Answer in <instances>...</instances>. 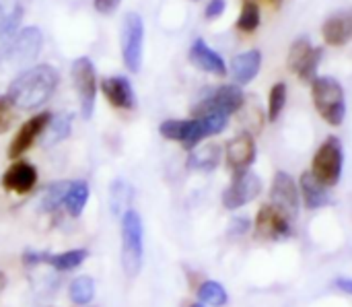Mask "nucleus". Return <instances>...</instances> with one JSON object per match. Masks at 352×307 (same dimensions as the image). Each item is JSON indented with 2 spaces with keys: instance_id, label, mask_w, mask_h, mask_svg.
<instances>
[{
  "instance_id": "21",
  "label": "nucleus",
  "mask_w": 352,
  "mask_h": 307,
  "mask_svg": "<svg viewBox=\"0 0 352 307\" xmlns=\"http://www.w3.org/2000/svg\"><path fill=\"white\" fill-rule=\"evenodd\" d=\"M221 157H223V147L221 145H217V142L198 145L194 151H190L188 167L194 169V171L210 173L221 165Z\"/></svg>"
},
{
  "instance_id": "5",
  "label": "nucleus",
  "mask_w": 352,
  "mask_h": 307,
  "mask_svg": "<svg viewBox=\"0 0 352 307\" xmlns=\"http://www.w3.org/2000/svg\"><path fill=\"white\" fill-rule=\"evenodd\" d=\"M344 149L338 136H328L316 151L311 161V173L328 188H334L342 180Z\"/></svg>"
},
{
  "instance_id": "19",
  "label": "nucleus",
  "mask_w": 352,
  "mask_h": 307,
  "mask_svg": "<svg viewBox=\"0 0 352 307\" xmlns=\"http://www.w3.org/2000/svg\"><path fill=\"white\" fill-rule=\"evenodd\" d=\"M299 192H301V200L305 204L307 211H318L324 209L332 202V194L330 188L324 186L311 171H303L299 178Z\"/></svg>"
},
{
  "instance_id": "24",
  "label": "nucleus",
  "mask_w": 352,
  "mask_h": 307,
  "mask_svg": "<svg viewBox=\"0 0 352 307\" xmlns=\"http://www.w3.org/2000/svg\"><path fill=\"white\" fill-rule=\"evenodd\" d=\"M72 130V116L70 114H58L52 116L45 132L41 134V145L43 147H54L58 142H62Z\"/></svg>"
},
{
  "instance_id": "7",
  "label": "nucleus",
  "mask_w": 352,
  "mask_h": 307,
  "mask_svg": "<svg viewBox=\"0 0 352 307\" xmlns=\"http://www.w3.org/2000/svg\"><path fill=\"white\" fill-rule=\"evenodd\" d=\"M262 190H264L262 178L252 169L233 171V178L223 192V207L227 211H239L245 204L254 202L262 194Z\"/></svg>"
},
{
  "instance_id": "15",
  "label": "nucleus",
  "mask_w": 352,
  "mask_h": 307,
  "mask_svg": "<svg viewBox=\"0 0 352 307\" xmlns=\"http://www.w3.org/2000/svg\"><path fill=\"white\" fill-rule=\"evenodd\" d=\"M37 169L29 161H14L2 173V188L14 194H29L37 184Z\"/></svg>"
},
{
  "instance_id": "35",
  "label": "nucleus",
  "mask_w": 352,
  "mask_h": 307,
  "mask_svg": "<svg viewBox=\"0 0 352 307\" xmlns=\"http://www.w3.org/2000/svg\"><path fill=\"white\" fill-rule=\"evenodd\" d=\"M252 229V221L248 219V217H235V219H231V223H229V235L231 237H241V235H245L248 231Z\"/></svg>"
},
{
  "instance_id": "33",
  "label": "nucleus",
  "mask_w": 352,
  "mask_h": 307,
  "mask_svg": "<svg viewBox=\"0 0 352 307\" xmlns=\"http://www.w3.org/2000/svg\"><path fill=\"white\" fill-rule=\"evenodd\" d=\"M130 196H132V190L122 182V180H118L113 186H111V211L116 213V215H124L128 209V202H130Z\"/></svg>"
},
{
  "instance_id": "32",
  "label": "nucleus",
  "mask_w": 352,
  "mask_h": 307,
  "mask_svg": "<svg viewBox=\"0 0 352 307\" xmlns=\"http://www.w3.org/2000/svg\"><path fill=\"white\" fill-rule=\"evenodd\" d=\"M322 56H324V50L322 47H314L311 54L305 58V62L299 66V70L295 72L303 83H314L318 78V66L322 62Z\"/></svg>"
},
{
  "instance_id": "18",
  "label": "nucleus",
  "mask_w": 352,
  "mask_h": 307,
  "mask_svg": "<svg viewBox=\"0 0 352 307\" xmlns=\"http://www.w3.org/2000/svg\"><path fill=\"white\" fill-rule=\"evenodd\" d=\"M322 35L328 45H346L352 41V8L330 14L322 25Z\"/></svg>"
},
{
  "instance_id": "23",
  "label": "nucleus",
  "mask_w": 352,
  "mask_h": 307,
  "mask_svg": "<svg viewBox=\"0 0 352 307\" xmlns=\"http://www.w3.org/2000/svg\"><path fill=\"white\" fill-rule=\"evenodd\" d=\"M196 297L200 304L208 307H227L229 306V293L225 289L223 283L208 279L204 283H200V287L196 289Z\"/></svg>"
},
{
  "instance_id": "27",
  "label": "nucleus",
  "mask_w": 352,
  "mask_h": 307,
  "mask_svg": "<svg viewBox=\"0 0 352 307\" xmlns=\"http://www.w3.org/2000/svg\"><path fill=\"white\" fill-rule=\"evenodd\" d=\"M68 297L74 306H89L95 299V281L87 275L72 279L68 285Z\"/></svg>"
},
{
  "instance_id": "6",
  "label": "nucleus",
  "mask_w": 352,
  "mask_h": 307,
  "mask_svg": "<svg viewBox=\"0 0 352 307\" xmlns=\"http://www.w3.org/2000/svg\"><path fill=\"white\" fill-rule=\"evenodd\" d=\"M245 105V93L241 91L239 85H223L219 89H214L210 95H206L204 99H200L194 109L192 116L200 118L206 114H225V116H233L239 114L241 107Z\"/></svg>"
},
{
  "instance_id": "26",
  "label": "nucleus",
  "mask_w": 352,
  "mask_h": 307,
  "mask_svg": "<svg viewBox=\"0 0 352 307\" xmlns=\"http://www.w3.org/2000/svg\"><path fill=\"white\" fill-rule=\"evenodd\" d=\"M87 256H89L87 250H68V252H62V254H47L45 264H50L58 273H68V271L78 268L87 260Z\"/></svg>"
},
{
  "instance_id": "28",
  "label": "nucleus",
  "mask_w": 352,
  "mask_h": 307,
  "mask_svg": "<svg viewBox=\"0 0 352 307\" xmlns=\"http://www.w3.org/2000/svg\"><path fill=\"white\" fill-rule=\"evenodd\" d=\"M260 21H262V14H260V6L256 0H243L241 4V12L237 17V29L241 33H254L258 27H260Z\"/></svg>"
},
{
  "instance_id": "30",
  "label": "nucleus",
  "mask_w": 352,
  "mask_h": 307,
  "mask_svg": "<svg viewBox=\"0 0 352 307\" xmlns=\"http://www.w3.org/2000/svg\"><path fill=\"white\" fill-rule=\"evenodd\" d=\"M70 182H54L50 184L41 194V209L43 211H56L58 207H64V198L68 194Z\"/></svg>"
},
{
  "instance_id": "16",
  "label": "nucleus",
  "mask_w": 352,
  "mask_h": 307,
  "mask_svg": "<svg viewBox=\"0 0 352 307\" xmlns=\"http://www.w3.org/2000/svg\"><path fill=\"white\" fill-rule=\"evenodd\" d=\"M190 62L198 68V70H204L208 74H214V76H227L229 68L223 60L221 54H217L204 39H196L190 47V54H188Z\"/></svg>"
},
{
  "instance_id": "9",
  "label": "nucleus",
  "mask_w": 352,
  "mask_h": 307,
  "mask_svg": "<svg viewBox=\"0 0 352 307\" xmlns=\"http://www.w3.org/2000/svg\"><path fill=\"white\" fill-rule=\"evenodd\" d=\"M72 83L78 95V103H80V114L82 118H91L93 109H95V101H97V74H95V66L89 58H76L72 62Z\"/></svg>"
},
{
  "instance_id": "10",
  "label": "nucleus",
  "mask_w": 352,
  "mask_h": 307,
  "mask_svg": "<svg viewBox=\"0 0 352 307\" xmlns=\"http://www.w3.org/2000/svg\"><path fill=\"white\" fill-rule=\"evenodd\" d=\"M270 204L287 219L295 221L301 211V192L295 178L287 171H276L270 186Z\"/></svg>"
},
{
  "instance_id": "25",
  "label": "nucleus",
  "mask_w": 352,
  "mask_h": 307,
  "mask_svg": "<svg viewBox=\"0 0 352 307\" xmlns=\"http://www.w3.org/2000/svg\"><path fill=\"white\" fill-rule=\"evenodd\" d=\"M87 202H89V184L82 182V180L70 182L68 194L64 198V209L68 211V215L70 217H80Z\"/></svg>"
},
{
  "instance_id": "3",
  "label": "nucleus",
  "mask_w": 352,
  "mask_h": 307,
  "mask_svg": "<svg viewBox=\"0 0 352 307\" xmlns=\"http://www.w3.org/2000/svg\"><path fill=\"white\" fill-rule=\"evenodd\" d=\"M144 262V227L142 217L128 209L122 215V266L124 273L134 279L140 275Z\"/></svg>"
},
{
  "instance_id": "17",
  "label": "nucleus",
  "mask_w": 352,
  "mask_h": 307,
  "mask_svg": "<svg viewBox=\"0 0 352 307\" xmlns=\"http://www.w3.org/2000/svg\"><path fill=\"white\" fill-rule=\"evenodd\" d=\"M101 91L107 99V103L116 109H134L136 95L132 89V83L126 76H107L101 81Z\"/></svg>"
},
{
  "instance_id": "2",
  "label": "nucleus",
  "mask_w": 352,
  "mask_h": 307,
  "mask_svg": "<svg viewBox=\"0 0 352 307\" xmlns=\"http://www.w3.org/2000/svg\"><path fill=\"white\" fill-rule=\"evenodd\" d=\"M311 99L316 112L330 126H342L346 118V95L340 81L334 76H318L311 83Z\"/></svg>"
},
{
  "instance_id": "34",
  "label": "nucleus",
  "mask_w": 352,
  "mask_h": 307,
  "mask_svg": "<svg viewBox=\"0 0 352 307\" xmlns=\"http://www.w3.org/2000/svg\"><path fill=\"white\" fill-rule=\"evenodd\" d=\"M14 124V103L8 95H0V134H6Z\"/></svg>"
},
{
  "instance_id": "12",
  "label": "nucleus",
  "mask_w": 352,
  "mask_h": 307,
  "mask_svg": "<svg viewBox=\"0 0 352 307\" xmlns=\"http://www.w3.org/2000/svg\"><path fill=\"white\" fill-rule=\"evenodd\" d=\"M254 231L266 242H285L293 235V221L268 202L260 207L254 221Z\"/></svg>"
},
{
  "instance_id": "22",
  "label": "nucleus",
  "mask_w": 352,
  "mask_h": 307,
  "mask_svg": "<svg viewBox=\"0 0 352 307\" xmlns=\"http://www.w3.org/2000/svg\"><path fill=\"white\" fill-rule=\"evenodd\" d=\"M23 4L21 0H0V41H8L21 27Z\"/></svg>"
},
{
  "instance_id": "4",
  "label": "nucleus",
  "mask_w": 352,
  "mask_h": 307,
  "mask_svg": "<svg viewBox=\"0 0 352 307\" xmlns=\"http://www.w3.org/2000/svg\"><path fill=\"white\" fill-rule=\"evenodd\" d=\"M41 45H43V33L39 27L19 29L8 41H4V47L0 52V62L12 68L29 66L39 56Z\"/></svg>"
},
{
  "instance_id": "20",
  "label": "nucleus",
  "mask_w": 352,
  "mask_h": 307,
  "mask_svg": "<svg viewBox=\"0 0 352 307\" xmlns=\"http://www.w3.org/2000/svg\"><path fill=\"white\" fill-rule=\"evenodd\" d=\"M260 68H262V52L260 50L241 52L231 60V74H233L235 85H239V87L252 83L258 76Z\"/></svg>"
},
{
  "instance_id": "14",
  "label": "nucleus",
  "mask_w": 352,
  "mask_h": 307,
  "mask_svg": "<svg viewBox=\"0 0 352 307\" xmlns=\"http://www.w3.org/2000/svg\"><path fill=\"white\" fill-rule=\"evenodd\" d=\"M258 155L256 138L250 132H239L225 145V161L231 171H245L254 165Z\"/></svg>"
},
{
  "instance_id": "39",
  "label": "nucleus",
  "mask_w": 352,
  "mask_h": 307,
  "mask_svg": "<svg viewBox=\"0 0 352 307\" xmlns=\"http://www.w3.org/2000/svg\"><path fill=\"white\" fill-rule=\"evenodd\" d=\"M6 285H8V279H6V275H4V273L0 271V293H2L4 289H6Z\"/></svg>"
},
{
  "instance_id": "36",
  "label": "nucleus",
  "mask_w": 352,
  "mask_h": 307,
  "mask_svg": "<svg viewBox=\"0 0 352 307\" xmlns=\"http://www.w3.org/2000/svg\"><path fill=\"white\" fill-rule=\"evenodd\" d=\"M227 8V0H206V6H204V17L208 21H214L219 19Z\"/></svg>"
},
{
  "instance_id": "8",
  "label": "nucleus",
  "mask_w": 352,
  "mask_h": 307,
  "mask_svg": "<svg viewBox=\"0 0 352 307\" xmlns=\"http://www.w3.org/2000/svg\"><path fill=\"white\" fill-rule=\"evenodd\" d=\"M142 47H144V23L140 14L128 12L122 23V58L130 72L140 70Z\"/></svg>"
},
{
  "instance_id": "37",
  "label": "nucleus",
  "mask_w": 352,
  "mask_h": 307,
  "mask_svg": "<svg viewBox=\"0 0 352 307\" xmlns=\"http://www.w3.org/2000/svg\"><path fill=\"white\" fill-rule=\"evenodd\" d=\"M120 2H122V0H93V6H95V10L101 12V14H111V12L118 10Z\"/></svg>"
},
{
  "instance_id": "1",
  "label": "nucleus",
  "mask_w": 352,
  "mask_h": 307,
  "mask_svg": "<svg viewBox=\"0 0 352 307\" xmlns=\"http://www.w3.org/2000/svg\"><path fill=\"white\" fill-rule=\"evenodd\" d=\"M60 72L52 64H35L23 70L8 87V97L14 107L31 112L50 101L54 91L58 89Z\"/></svg>"
},
{
  "instance_id": "13",
  "label": "nucleus",
  "mask_w": 352,
  "mask_h": 307,
  "mask_svg": "<svg viewBox=\"0 0 352 307\" xmlns=\"http://www.w3.org/2000/svg\"><path fill=\"white\" fill-rule=\"evenodd\" d=\"M50 120H52V114H47V112H39V114L31 116L19 128V132L14 134V138L10 140V145H8V159L14 161L16 157H21L23 153H27L41 138V134L45 132Z\"/></svg>"
},
{
  "instance_id": "11",
  "label": "nucleus",
  "mask_w": 352,
  "mask_h": 307,
  "mask_svg": "<svg viewBox=\"0 0 352 307\" xmlns=\"http://www.w3.org/2000/svg\"><path fill=\"white\" fill-rule=\"evenodd\" d=\"M159 132L167 140L179 142L186 151H194L198 145H202L204 138H208V128L202 118H190V120H165L159 126Z\"/></svg>"
},
{
  "instance_id": "40",
  "label": "nucleus",
  "mask_w": 352,
  "mask_h": 307,
  "mask_svg": "<svg viewBox=\"0 0 352 307\" xmlns=\"http://www.w3.org/2000/svg\"><path fill=\"white\" fill-rule=\"evenodd\" d=\"M190 307H208V306H204V304H200V301H196V304H190Z\"/></svg>"
},
{
  "instance_id": "31",
  "label": "nucleus",
  "mask_w": 352,
  "mask_h": 307,
  "mask_svg": "<svg viewBox=\"0 0 352 307\" xmlns=\"http://www.w3.org/2000/svg\"><path fill=\"white\" fill-rule=\"evenodd\" d=\"M311 50H314V45H311V39H309V37H297V39L293 41L291 50H289V56H287L289 68H291L293 72H297L299 66L305 62V58L311 54Z\"/></svg>"
},
{
  "instance_id": "41",
  "label": "nucleus",
  "mask_w": 352,
  "mask_h": 307,
  "mask_svg": "<svg viewBox=\"0 0 352 307\" xmlns=\"http://www.w3.org/2000/svg\"><path fill=\"white\" fill-rule=\"evenodd\" d=\"M266 2H268V4H274V6H276V4H280V0H266Z\"/></svg>"
},
{
  "instance_id": "38",
  "label": "nucleus",
  "mask_w": 352,
  "mask_h": 307,
  "mask_svg": "<svg viewBox=\"0 0 352 307\" xmlns=\"http://www.w3.org/2000/svg\"><path fill=\"white\" fill-rule=\"evenodd\" d=\"M332 287H334L338 293L352 297V277H336V279L332 281Z\"/></svg>"
},
{
  "instance_id": "29",
  "label": "nucleus",
  "mask_w": 352,
  "mask_h": 307,
  "mask_svg": "<svg viewBox=\"0 0 352 307\" xmlns=\"http://www.w3.org/2000/svg\"><path fill=\"white\" fill-rule=\"evenodd\" d=\"M287 95H289L287 83H283V81L274 83V87L268 93V116L266 118L270 122H276L283 116V112L287 107Z\"/></svg>"
}]
</instances>
